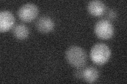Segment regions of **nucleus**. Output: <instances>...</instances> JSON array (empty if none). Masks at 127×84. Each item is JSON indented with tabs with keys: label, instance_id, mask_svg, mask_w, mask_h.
<instances>
[{
	"label": "nucleus",
	"instance_id": "7ed1b4c3",
	"mask_svg": "<svg viewBox=\"0 0 127 84\" xmlns=\"http://www.w3.org/2000/svg\"><path fill=\"white\" fill-rule=\"evenodd\" d=\"M95 34L100 39H109L114 34L113 26L109 20L102 19L98 21L95 25Z\"/></svg>",
	"mask_w": 127,
	"mask_h": 84
},
{
	"label": "nucleus",
	"instance_id": "f03ea898",
	"mask_svg": "<svg viewBox=\"0 0 127 84\" xmlns=\"http://www.w3.org/2000/svg\"><path fill=\"white\" fill-rule=\"evenodd\" d=\"M111 54V50L108 45L104 43H97L91 49L90 57L94 63L102 65L109 61Z\"/></svg>",
	"mask_w": 127,
	"mask_h": 84
},
{
	"label": "nucleus",
	"instance_id": "39448f33",
	"mask_svg": "<svg viewBox=\"0 0 127 84\" xmlns=\"http://www.w3.org/2000/svg\"><path fill=\"white\" fill-rule=\"evenodd\" d=\"M15 23L14 15L8 11H2L0 12V31L5 32L10 30Z\"/></svg>",
	"mask_w": 127,
	"mask_h": 84
},
{
	"label": "nucleus",
	"instance_id": "9d476101",
	"mask_svg": "<svg viewBox=\"0 0 127 84\" xmlns=\"http://www.w3.org/2000/svg\"><path fill=\"white\" fill-rule=\"evenodd\" d=\"M109 16L111 18H114L116 17V13L113 11H110L109 13Z\"/></svg>",
	"mask_w": 127,
	"mask_h": 84
},
{
	"label": "nucleus",
	"instance_id": "1a4fd4ad",
	"mask_svg": "<svg viewBox=\"0 0 127 84\" xmlns=\"http://www.w3.org/2000/svg\"><path fill=\"white\" fill-rule=\"evenodd\" d=\"M13 34L15 38L18 39L23 40L27 38L29 34V31L25 25L19 24L13 29Z\"/></svg>",
	"mask_w": 127,
	"mask_h": 84
},
{
	"label": "nucleus",
	"instance_id": "20e7f679",
	"mask_svg": "<svg viewBox=\"0 0 127 84\" xmlns=\"http://www.w3.org/2000/svg\"><path fill=\"white\" fill-rule=\"evenodd\" d=\"M38 13V8L34 4L28 3L20 8L18 12V15L21 21L30 22L37 17Z\"/></svg>",
	"mask_w": 127,
	"mask_h": 84
},
{
	"label": "nucleus",
	"instance_id": "423d86ee",
	"mask_svg": "<svg viewBox=\"0 0 127 84\" xmlns=\"http://www.w3.org/2000/svg\"><path fill=\"white\" fill-rule=\"evenodd\" d=\"M36 27L40 32L47 33L53 30L54 23L51 18L48 17H42L37 20Z\"/></svg>",
	"mask_w": 127,
	"mask_h": 84
},
{
	"label": "nucleus",
	"instance_id": "f257e3e1",
	"mask_svg": "<svg viewBox=\"0 0 127 84\" xmlns=\"http://www.w3.org/2000/svg\"><path fill=\"white\" fill-rule=\"evenodd\" d=\"M65 56L69 64L76 68L84 66L87 61L86 52L78 46L69 47L66 51Z\"/></svg>",
	"mask_w": 127,
	"mask_h": 84
},
{
	"label": "nucleus",
	"instance_id": "6e6552de",
	"mask_svg": "<svg viewBox=\"0 0 127 84\" xmlns=\"http://www.w3.org/2000/svg\"><path fill=\"white\" fill-rule=\"evenodd\" d=\"M82 76L84 81L88 83H93L96 82L99 76L98 70L93 67H86L82 71Z\"/></svg>",
	"mask_w": 127,
	"mask_h": 84
},
{
	"label": "nucleus",
	"instance_id": "0eeeda50",
	"mask_svg": "<svg viewBox=\"0 0 127 84\" xmlns=\"http://www.w3.org/2000/svg\"><path fill=\"white\" fill-rule=\"evenodd\" d=\"M87 10L89 13L94 17H100L105 12V6L102 1H92L88 3Z\"/></svg>",
	"mask_w": 127,
	"mask_h": 84
}]
</instances>
